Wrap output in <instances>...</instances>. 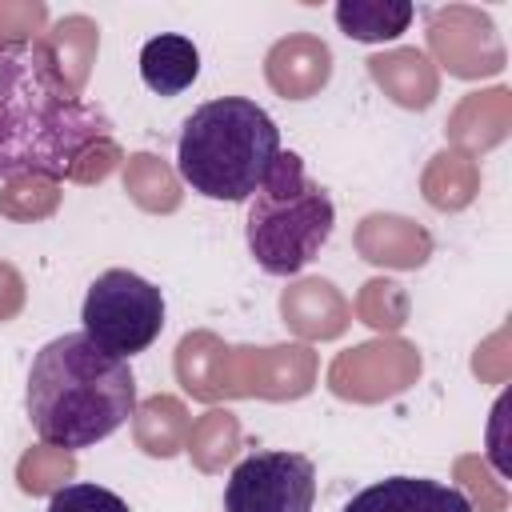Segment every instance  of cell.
<instances>
[{
	"label": "cell",
	"instance_id": "52a82bcc",
	"mask_svg": "<svg viewBox=\"0 0 512 512\" xmlns=\"http://www.w3.org/2000/svg\"><path fill=\"white\" fill-rule=\"evenodd\" d=\"M344 512H472L468 496L428 476H384L360 488Z\"/></svg>",
	"mask_w": 512,
	"mask_h": 512
},
{
	"label": "cell",
	"instance_id": "5b68a950",
	"mask_svg": "<svg viewBox=\"0 0 512 512\" xmlns=\"http://www.w3.org/2000/svg\"><path fill=\"white\" fill-rule=\"evenodd\" d=\"M80 324L92 344L128 360L164 332V292L132 268H108L88 284Z\"/></svg>",
	"mask_w": 512,
	"mask_h": 512
},
{
	"label": "cell",
	"instance_id": "30bf717a",
	"mask_svg": "<svg viewBox=\"0 0 512 512\" xmlns=\"http://www.w3.org/2000/svg\"><path fill=\"white\" fill-rule=\"evenodd\" d=\"M44 512H128V500L116 496V492L104 488V484L76 480V484L56 488Z\"/></svg>",
	"mask_w": 512,
	"mask_h": 512
},
{
	"label": "cell",
	"instance_id": "6da1fadb",
	"mask_svg": "<svg viewBox=\"0 0 512 512\" xmlns=\"http://www.w3.org/2000/svg\"><path fill=\"white\" fill-rule=\"evenodd\" d=\"M108 132L104 108L72 92L44 44L0 40V180H64Z\"/></svg>",
	"mask_w": 512,
	"mask_h": 512
},
{
	"label": "cell",
	"instance_id": "9c48e42d",
	"mask_svg": "<svg viewBox=\"0 0 512 512\" xmlns=\"http://www.w3.org/2000/svg\"><path fill=\"white\" fill-rule=\"evenodd\" d=\"M416 8L408 0H340L336 4V24L348 40L360 44H384L408 32Z\"/></svg>",
	"mask_w": 512,
	"mask_h": 512
},
{
	"label": "cell",
	"instance_id": "8992f818",
	"mask_svg": "<svg viewBox=\"0 0 512 512\" xmlns=\"http://www.w3.org/2000/svg\"><path fill=\"white\" fill-rule=\"evenodd\" d=\"M316 464L304 452H252L224 484V512H312Z\"/></svg>",
	"mask_w": 512,
	"mask_h": 512
},
{
	"label": "cell",
	"instance_id": "ba28073f",
	"mask_svg": "<svg viewBox=\"0 0 512 512\" xmlns=\"http://www.w3.org/2000/svg\"><path fill=\"white\" fill-rule=\"evenodd\" d=\"M200 76V48L180 32H160L140 48V80L156 96H180Z\"/></svg>",
	"mask_w": 512,
	"mask_h": 512
},
{
	"label": "cell",
	"instance_id": "277c9868",
	"mask_svg": "<svg viewBox=\"0 0 512 512\" xmlns=\"http://www.w3.org/2000/svg\"><path fill=\"white\" fill-rule=\"evenodd\" d=\"M336 224V208L324 184H316L296 152L276 156L272 172L248 200L244 240L260 272L268 276H296L308 268L320 248L328 244Z\"/></svg>",
	"mask_w": 512,
	"mask_h": 512
},
{
	"label": "cell",
	"instance_id": "7a4b0ae2",
	"mask_svg": "<svg viewBox=\"0 0 512 512\" xmlns=\"http://www.w3.org/2000/svg\"><path fill=\"white\" fill-rule=\"evenodd\" d=\"M32 432L52 448H96L136 412V376L128 360L104 352L84 332L48 340L24 388Z\"/></svg>",
	"mask_w": 512,
	"mask_h": 512
},
{
	"label": "cell",
	"instance_id": "3957f363",
	"mask_svg": "<svg viewBox=\"0 0 512 512\" xmlns=\"http://www.w3.org/2000/svg\"><path fill=\"white\" fill-rule=\"evenodd\" d=\"M280 156L276 120L248 96H216L192 108L176 140V172L204 200H252Z\"/></svg>",
	"mask_w": 512,
	"mask_h": 512
}]
</instances>
